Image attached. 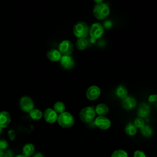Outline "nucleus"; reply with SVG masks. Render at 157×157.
<instances>
[{
	"mask_svg": "<svg viewBox=\"0 0 157 157\" xmlns=\"http://www.w3.org/2000/svg\"><path fill=\"white\" fill-rule=\"evenodd\" d=\"M110 13L109 6L104 2L96 4L93 7V14L96 18L102 20L107 18Z\"/></svg>",
	"mask_w": 157,
	"mask_h": 157,
	"instance_id": "1",
	"label": "nucleus"
},
{
	"mask_svg": "<svg viewBox=\"0 0 157 157\" xmlns=\"http://www.w3.org/2000/svg\"><path fill=\"white\" fill-rule=\"evenodd\" d=\"M73 33L78 38H85L89 33V26L85 22H77L74 25Z\"/></svg>",
	"mask_w": 157,
	"mask_h": 157,
	"instance_id": "2",
	"label": "nucleus"
},
{
	"mask_svg": "<svg viewBox=\"0 0 157 157\" xmlns=\"http://www.w3.org/2000/svg\"><path fill=\"white\" fill-rule=\"evenodd\" d=\"M59 125L64 128H68L73 126L74 123V117L69 112H64L58 116L57 118Z\"/></svg>",
	"mask_w": 157,
	"mask_h": 157,
	"instance_id": "3",
	"label": "nucleus"
},
{
	"mask_svg": "<svg viewBox=\"0 0 157 157\" xmlns=\"http://www.w3.org/2000/svg\"><path fill=\"white\" fill-rule=\"evenodd\" d=\"M96 116V112L93 107H86L82 109L79 113L80 120L83 123H90L93 120Z\"/></svg>",
	"mask_w": 157,
	"mask_h": 157,
	"instance_id": "4",
	"label": "nucleus"
},
{
	"mask_svg": "<svg viewBox=\"0 0 157 157\" xmlns=\"http://www.w3.org/2000/svg\"><path fill=\"white\" fill-rule=\"evenodd\" d=\"M104 33V28L99 23H94L89 28V34L91 38L96 39L100 38Z\"/></svg>",
	"mask_w": 157,
	"mask_h": 157,
	"instance_id": "5",
	"label": "nucleus"
},
{
	"mask_svg": "<svg viewBox=\"0 0 157 157\" xmlns=\"http://www.w3.org/2000/svg\"><path fill=\"white\" fill-rule=\"evenodd\" d=\"M58 51L63 55H70L74 51V45L70 40H64L59 43Z\"/></svg>",
	"mask_w": 157,
	"mask_h": 157,
	"instance_id": "6",
	"label": "nucleus"
},
{
	"mask_svg": "<svg viewBox=\"0 0 157 157\" xmlns=\"http://www.w3.org/2000/svg\"><path fill=\"white\" fill-rule=\"evenodd\" d=\"M20 106L23 112L29 113L34 109V102L31 98L24 96L20 100Z\"/></svg>",
	"mask_w": 157,
	"mask_h": 157,
	"instance_id": "7",
	"label": "nucleus"
},
{
	"mask_svg": "<svg viewBox=\"0 0 157 157\" xmlns=\"http://www.w3.org/2000/svg\"><path fill=\"white\" fill-rule=\"evenodd\" d=\"M95 125L102 130H106L109 129L111 125V122L110 120L104 115L98 116L95 121Z\"/></svg>",
	"mask_w": 157,
	"mask_h": 157,
	"instance_id": "8",
	"label": "nucleus"
},
{
	"mask_svg": "<svg viewBox=\"0 0 157 157\" xmlns=\"http://www.w3.org/2000/svg\"><path fill=\"white\" fill-rule=\"evenodd\" d=\"M100 94L101 90L96 85H93L89 87L86 92V98L90 101H94L98 99L99 97Z\"/></svg>",
	"mask_w": 157,
	"mask_h": 157,
	"instance_id": "9",
	"label": "nucleus"
},
{
	"mask_svg": "<svg viewBox=\"0 0 157 157\" xmlns=\"http://www.w3.org/2000/svg\"><path fill=\"white\" fill-rule=\"evenodd\" d=\"M60 64L61 66L66 69H72L75 64V61L73 58L70 55H63L60 59Z\"/></svg>",
	"mask_w": 157,
	"mask_h": 157,
	"instance_id": "10",
	"label": "nucleus"
},
{
	"mask_svg": "<svg viewBox=\"0 0 157 157\" xmlns=\"http://www.w3.org/2000/svg\"><path fill=\"white\" fill-rule=\"evenodd\" d=\"M44 117L45 120L47 122L49 123H53L57 120L58 114L53 109L51 108H48L44 111Z\"/></svg>",
	"mask_w": 157,
	"mask_h": 157,
	"instance_id": "11",
	"label": "nucleus"
},
{
	"mask_svg": "<svg viewBox=\"0 0 157 157\" xmlns=\"http://www.w3.org/2000/svg\"><path fill=\"white\" fill-rule=\"evenodd\" d=\"M121 104L125 110H129L134 109L136 107V101L132 96H127L126 98L123 99Z\"/></svg>",
	"mask_w": 157,
	"mask_h": 157,
	"instance_id": "12",
	"label": "nucleus"
},
{
	"mask_svg": "<svg viewBox=\"0 0 157 157\" xmlns=\"http://www.w3.org/2000/svg\"><path fill=\"white\" fill-rule=\"evenodd\" d=\"M150 112V106L143 102L141 103L137 109V115L140 118H145L148 116Z\"/></svg>",
	"mask_w": 157,
	"mask_h": 157,
	"instance_id": "13",
	"label": "nucleus"
},
{
	"mask_svg": "<svg viewBox=\"0 0 157 157\" xmlns=\"http://www.w3.org/2000/svg\"><path fill=\"white\" fill-rule=\"evenodd\" d=\"M11 118L9 112L2 111L0 112V126L2 128H5L10 123Z\"/></svg>",
	"mask_w": 157,
	"mask_h": 157,
	"instance_id": "14",
	"label": "nucleus"
},
{
	"mask_svg": "<svg viewBox=\"0 0 157 157\" xmlns=\"http://www.w3.org/2000/svg\"><path fill=\"white\" fill-rule=\"evenodd\" d=\"M47 56L50 61L56 62L59 61L61 57V54L58 50L51 49L47 52Z\"/></svg>",
	"mask_w": 157,
	"mask_h": 157,
	"instance_id": "15",
	"label": "nucleus"
},
{
	"mask_svg": "<svg viewBox=\"0 0 157 157\" xmlns=\"http://www.w3.org/2000/svg\"><path fill=\"white\" fill-rule=\"evenodd\" d=\"M34 150H35L34 146L32 144H31V143L26 144L23 147V148H22L23 155H24L28 157H29L34 154Z\"/></svg>",
	"mask_w": 157,
	"mask_h": 157,
	"instance_id": "16",
	"label": "nucleus"
},
{
	"mask_svg": "<svg viewBox=\"0 0 157 157\" xmlns=\"http://www.w3.org/2000/svg\"><path fill=\"white\" fill-rule=\"evenodd\" d=\"M108 106L103 103L99 104L96 105L95 108V112L99 115H105L109 112Z\"/></svg>",
	"mask_w": 157,
	"mask_h": 157,
	"instance_id": "17",
	"label": "nucleus"
},
{
	"mask_svg": "<svg viewBox=\"0 0 157 157\" xmlns=\"http://www.w3.org/2000/svg\"><path fill=\"white\" fill-rule=\"evenodd\" d=\"M115 94L121 99H124L128 96V90L123 85H119L115 90Z\"/></svg>",
	"mask_w": 157,
	"mask_h": 157,
	"instance_id": "18",
	"label": "nucleus"
},
{
	"mask_svg": "<svg viewBox=\"0 0 157 157\" xmlns=\"http://www.w3.org/2000/svg\"><path fill=\"white\" fill-rule=\"evenodd\" d=\"M88 44V40L85 38H78L75 42L76 47L80 50H85L87 47Z\"/></svg>",
	"mask_w": 157,
	"mask_h": 157,
	"instance_id": "19",
	"label": "nucleus"
},
{
	"mask_svg": "<svg viewBox=\"0 0 157 157\" xmlns=\"http://www.w3.org/2000/svg\"><path fill=\"white\" fill-rule=\"evenodd\" d=\"M125 132L128 136H134L137 132V128L135 127L134 124L129 123L126 124L125 127Z\"/></svg>",
	"mask_w": 157,
	"mask_h": 157,
	"instance_id": "20",
	"label": "nucleus"
},
{
	"mask_svg": "<svg viewBox=\"0 0 157 157\" xmlns=\"http://www.w3.org/2000/svg\"><path fill=\"white\" fill-rule=\"evenodd\" d=\"M29 113L30 117L34 120H40L43 116L42 112L39 109H33Z\"/></svg>",
	"mask_w": 157,
	"mask_h": 157,
	"instance_id": "21",
	"label": "nucleus"
},
{
	"mask_svg": "<svg viewBox=\"0 0 157 157\" xmlns=\"http://www.w3.org/2000/svg\"><path fill=\"white\" fill-rule=\"evenodd\" d=\"M66 107L63 102L58 101L56 102L54 105H53V110L57 113H61L65 111Z\"/></svg>",
	"mask_w": 157,
	"mask_h": 157,
	"instance_id": "22",
	"label": "nucleus"
},
{
	"mask_svg": "<svg viewBox=\"0 0 157 157\" xmlns=\"http://www.w3.org/2000/svg\"><path fill=\"white\" fill-rule=\"evenodd\" d=\"M140 132L142 134L147 137H149L152 135L153 131L151 127L148 125H144L141 128H140Z\"/></svg>",
	"mask_w": 157,
	"mask_h": 157,
	"instance_id": "23",
	"label": "nucleus"
},
{
	"mask_svg": "<svg viewBox=\"0 0 157 157\" xmlns=\"http://www.w3.org/2000/svg\"><path fill=\"white\" fill-rule=\"evenodd\" d=\"M111 157H128V155L126 151L120 149L114 151L112 153Z\"/></svg>",
	"mask_w": 157,
	"mask_h": 157,
	"instance_id": "24",
	"label": "nucleus"
},
{
	"mask_svg": "<svg viewBox=\"0 0 157 157\" xmlns=\"http://www.w3.org/2000/svg\"><path fill=\"white\" fill-rule=\"evenodd\" d=\"M144 124H145V123H144V120L142 119V118L137 117V118H136L134 120V125L135 126L136 128H140V129Z\"/></svg>",
	"mask_w": 157,
	"mask_h": 157,
	"instance_id": "25",
	"label": "nucleus"
},
{
	"mask_svg": "<svg viewBox=\"0 0 157 157\" xmlns=\"http://www.w3.org/2000/svg\"><path fill=\"white\" fill-rule=\"evenodd\" d=\"M8 147L7 142L4 139L0 140V149L1 150H6Z\"/></svg>",
	"mask_w": 157,
	"mask_h": 157,
	"instance_id": "26",
	"label": "nucleus"
},
{
	"mask_svg": "<svg viewBox=\"0 0 157 157\" xmlns=\"http://www.w3.org/2000/svg\"><path fill=\"white\" fill-rule=\"evenodd\" d=\"M134 157H146L145 153L140 150H136L134 153Z\"/></svg>",
	"mask_w": 157,
	"mask_h": 157,
	"instance_id": "27",
	"label": "nucleus"
},
{
	"mask_svg": "<svg viewBox=\"0 0 157 157\" xmlns=\"http://www.w3.org/2000/svg\"><path fill=\"white\" fill-rule=\"evenodd\" d=\"M112 21H110V20H107L104 22L103 26H104L106 29H110L112 27Z\"/></svg>",
	"mask_w": 157,
	"mask_h": 157,
	"instance_id": "28",
	"label": "nucleus"
},
{
	"mask_svg": "<svg viewBox=\"0 0 157 157\" xmlns=\"http://www.w3.org/2000/svg\"><path fill=\"white\" fill-rule=\"evenodd\" d=\"M3 157H13V152L11 150H6L4 154Z\"/></svg>",
	"mask_w": 157,
	"mask_h": 157,
	"instance_id": "29",
	"label": "nucleus"
},
{
	"mask_svg": "<svg viewBox=\"0 0 157 157\" xmlns=\"http://www.w3.org/2000/svg\"><path fill=\"white\" fill-rule=\"evenodd\" d=\"M8 135H9V137L10 138V139L13 140L15 137V132L13 130H10L8 132Z\"/></svg>",
	"mask_w": 157,
	"mask_h": 157,
	"instance_id": "30",
	"label": "nucleus"
},
{
	"mask_svg": "<svg viewBox=\"0 0 157 157\" xmlns=\"http://www.w3.org/2000/svg\"><path fill=\"white\" fill-rule=\"evenodd\" d=\"M148 101L150 102H154L156 101V94H151L148 99Z\"/></svg>",
	"mask_w": 157,
	"mask_h": 157,
	"instance_id": "31",
	"label": "nucleus"
},
{
	"mask_svg": "<svg viewBox=\"0 0 157 157\" xmlns=\"http://www.w3.org/2000/svg\"><path fill=\"white\" fill-rule=\"evenodd\" d=\"M33 157H44V156L42 153H37Z\"/></svg>",
	"mask_w": 157,
	"mask_h": 157,
	"instance_id": "32",
	"label": "nucleus"
},
{
	"mask_svg": "<svg viewBox=\"0 0 157 157\" xmlns=\"http://www.w3.org/2000/svg\"><path fill=\"white\" fill-rule=\"evenodd\" d=\"M94 1H95V2L96 4H99V3L102 2V0H94Z\"/></svg>",
	"mask_w": 157,
	"mask_h": 157,
	"instance_id": "33",
	"label": "nucleus"
},
{
	"mask_svg": "<svg viewBox=\"0 0 157 157\" xmlns=\"http://www.w3.org/2000/svg\"><path fill=\"white\" fill-rule=\"evenodd\" d=\"M3 154H4V152L2 151V150L0 149V157H3Z\"/></svg>",
	"mask_w": 157,
	"mask_h": 157,
	"instance_id": "34",
	"label": "nucleus"
},
{
	"mask_svg": "<svg viewBox=\"0 0 157 157\" xmlns=\"http://www.w3.org/2000/svg\"><path fill=\"white\" fill-rule=\"evenodd\" d=\"M15 157H28V156H25L24 155H17V156H16Z\"/></svg>",
	"mask_w": 157,
	"mask_h": 157,
	"instance_id": "35",
	"label": "nucleus"
},
{
	"mask_svg": "<svg viewBox=\"0 0 157 157\" xmlns=\"http://www.w3.org/2000/svg\"><path fill=\"white\" fill-rule=\"evenodd\" d=\"M2 128L0 126V134L2 132Z\"/></svg>",
	"mask_w": 157,
	"mask_h": 157,
	"instance_id": "36",
	"label": "nucleus"
}]
</instances>
